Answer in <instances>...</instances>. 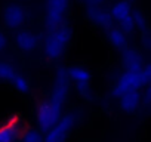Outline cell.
Listing matches in <instances>:
<instances>
[{
  "instance_id": "21",
  "label": "cell",
  "mask_w": 151,
  "mask_h": 142,
  "mask_svg": "<svg viewBox=\"0 0 151 142\" xmlns=\"http://www.w3.org/2000/svg\"><path fill=\"white\" fill-rule=\"evenodd\" d=\"M141 43H142V47H144V49H147L148 52H151V30H150V28L142 33Z\"/></svg>"
},
{
  "instance_id": "13",
  "label": "cell",
  "mask_w": 151,
  "mask_h": 142,
  "mask_svg": "<svg viewBox=\"0 0 151 142\" xmlns=\"http://www.w3.org/2000/svg\"><path fill=\"white\" fill-rule=\"evenodd\" d=\"M141 102H142V95L139 90H130V92H126L122 96H119L120 110L123 113H127V114L135 113L139 108Z\"/></svg>"
},
{
  "instance_id": "15",
  "label": "cell",
  "mask_w": 151,
  "mask_h": 142,
  "mask_svg": "<svg viewBox=\"0 0 151 142\" xmlns=\"http://www.w3.org/2000/svg\"><path fill=\"white\" fill-rule=\"evenodd\" d=\"M68 73V79L70 82H73L74 85H82V83H91L92 80V74L91 71L82 65H73L70 68H67Z\"/></svg>"
},
{
  "instance_id": "24",
  "label": "cell",
  "mask_w": 151,
  "mask_h": 142,
  "mask_svg": "<svg viewBox=\"0 0 151 142\" xmlns=\"http://www.w3.org/2000/svg\"><path fill=\"white\" fill-rule=\"evenodd\" d=\"M142 71H144V74H145L148 83H151V62L150 64H145L144 68H142Z\"/></svg>"
},
{
  "instance_id": "17",
  "label": "cell",
  "mask_w": 151,
  "mask_h": 142,
  "mask_svg": "<svg viewBox=\"0 0 151 142\" xmlns=\"http://www.w3.org/2000/svg\"><path fill=\"white\" fill-rule=\"evenodd\" d=\"M133 25H135V30L144 33L150 28V22H148V18L145 16V14L139 9H133Z\"/></svg>"
},
{
  "instance_id": "18",
  "label": "cell",
  "mask_w": 151,
  "mask_h": 142,
  "mask_svg": "<svg viewBox=\"0 0 151 142\" xmlns=\"http://www.w3.org/2000/svg\"><path fill=\"white\" fill-rule=\"evenodd\" d=\"M12 85H14V87L18 90V92H21V93H28L30 92V82H28V79L27 77H24L21 73H17V76L14 77V80L11 82Z\"/></svg>"
},
{
  "instance_id": "16",
  "label": "cell",
  "mask_w": 151,
  "mask_h": 142,
  "mask_svg": "<svg viewBox=\"0 0 151 142\" xmlns=\"http://www.w3.org/2000/svg\"><path fill=\"white\" fill-rule=\"evenodd\" d=\"M17 68L6 61H0V80L3 82H12L14 77L17 76Z\"/></svg>"
},
{
  "instance_id": "25",
  "label": "cell",
  "mask_w": 151,
  "mask_h": 142,
  "mask_svg": "<svg viewBox=\"0 0 151 142\" xmlns=\"http://www.w3.org/2000/svg\"><path fill=\"white\" fill-rule=\"evenodd\" d=\"M5 47H6V37L2 31H0V50H3Z\"/></svg>"
},
{
  "instance_id": "23",
  "label": "cell",
  "mask_w": 151,
  "mask_h": 142,
  "mask_svg": "<svg viewBox=\"0 0 151 142\" xmlns=\"http://www.w3.org/2000/svg\"><path fill=\"white\" fill-rule=\"evenodd\" d=\"M142 98H144L145 104H150V105H151V83L147 85V89H145V93H144Z\"/></svg>"
},
{
  "instance_id": "2",
  "label": "cell",
  "mask_w": 151,
  "mask_h": 142,
  "mask_svg": "<svg viewBox=\"0 0 151 142\" xmlns=\"http://www.w3.org/2000/svg\"><path fill=\"white\" fill-rule=\"evenodd\" d=\"M64 111V104L52 99V98H46L42 99L37 104L36 108V121H37V129L42 133H46L52 126H55L59 118L62 117Z\"/></svg>"
},
{
  "instance_id": "7",
  "label": "cell",
  "mask_w": 151,
  "mask_h": 142,
  "mask_svg": "<svg viewBox=\"0 0 151 142\" xmlns=\"http://www.w3.org/2000/svg\"><path fill=\"white\" fill-rule=\"evenodd\" d=\"M70 79H68V73H67V68L61 67L56 70L55 73V79H53V85H52V90L49 98L61 102L65 105L68 93H70Z\"/></svg>"
},
{
  "instance_id": "20",
  "label": "cell",
  "mask_w": 151,
  "mask_h": 142,
  "mask_svg": "<svg viewBox=\"0 0 151 142\" xmlns=\"http://www.w3.org/2000/svg\"><path fill=\"white\" fill-rule=\"evenodd\" d=\"M76 86V92L79 96L85 98V99H91L92 96V90H91V85L89 83H82V85H74Z\"/></svg>"
},
{
  "instance_id": "14",
  "label": "cell",
  "mask_w": 151,
  "mask_h": 142,
  "mask_svg": "<svg viewBox=\"0 0 151 142\" xmlns=\"http://www.w3.org/2000/svg\"><path fill=\"white\" fill-rule=\"evenodd\" d=\"M107 37L110 44L117 49V50H124L126 47H129V39H127V33H124L122 28L113 25L111 28L107 30Z\"/></svg>"
},
{
  "instance_id": "4",
  "label": "cell",
  "mask_w": 151,
  "mask_h": 142,
  "mask_svg": "<svg viewBox=\"0 0 151 142\" xmlns=\"http://www.w3.org/2000/svg\"><path fill=\"white\" fill-rule=\"evenodd\" d=\"M110 15L114 21V24H117L119 28H122L124 33L130 34L135 31V25H133V8L130 5V0H117L111 5V8L108 9Z\"/></svg>"
},
{
  "instance_id": "3",
  "label": "cell",
  "mask_w": 151,
  "mask_h": 142,
  "mask_svg": "<svg viewBox=\"0 0 151 142\" xmlns=\"http://www.w3.org/2000/svg\"><path fill=\"white\" fill-rule=\"evenodd\" d=\"M71 0H45V27L47 31L64 24Z\"/></svg>"
},
{
  "instance_id": "9",
  "label": "cell",
  "mask_w": 151,
  "mask_h": 142,
  "mask_svg": "<svg viewBox=\"0 0 151 142\" xmlns=\"http://www.w3.org/2000/svg\"><path fill=\"white\" fill-rule=\"evenodd\" d=\"M86 16L93 25H96L98 28H102L105 31L114 25L110 11L105 9L104 6H86Z\"/></svg>"
},
{
  "instance_id": "19",
  "label": "cell",
  "mask_w": 151,
  "mask_h": 142,
  "mask_svg": "<svg viewBox=\"0 0 151 142\" xmlns=\"http://www.w3.org/2000/svg\"><path fill=\"white\" fill-rule=\"evenodd\" d=\"M19 141L21 142H45V136H43V133L39 129H33L31 127Z\"/></svg>"
},
{
  "instance_id": "10",
  "label": "cell",
  "mask_w": 151,
  "mask_h": 142,
  "mask_svg": "<svg viewBox=\"0 0 151 142\" xmlns=\"http://www.w3.org/2000/svg\"><path fill=\"white\" fill-rule=\"evenodd\" d=\"M122 64H123L124 71H129V73H138L145 65L142 53L138 49L130 47V46L122 50Z\"/></svg>"
},
{
  "instance_id": "8",
  "label": "cell",
  "mask_w": 151,
  "mask_h": 142,
  "mask_svg": "<svg viewBox=\"0 0 151 142\" xmlns=\"http://www.w3.org/2000/svg\"><path fill=\"white\" fill-rule=\"evenodd\" d=\"M27 21V11L19 3H9L3 9V24L9 30H19Z\"/></svg>"
},
{
  "instance_id": "1",
  "label": "cell",
  "mask_w": 151,
  "mask_h": 142,
  "mask_svg": "<svg viewBox=\"0 0 151 142\" xmlns=\"http://www.w3.org/2000/svg\"><path fill=\"white\" fill-rule=\"evenodd\" d=\"M73 30L68 24H61L59 27L47 31L45 40H43V53L49 61H58L64 52L67 50L70 42H71Z\"/></svg>"
},
{
  "instance_id": "22",
  "label": "cell",
  "mask_w": 151,
  "mask_h": 142,
  "mask_svg": "<svg viewBox=\"0 0 151 142\" xmlns=\"http://www.w3.org/2000/svg\"><path fill=\"white\" fill-rule=\"evenodd\" d=\"M107 0H82V3H85L86 6H104V3Z\"/></svg>"
},
{
  "instance_id": "26",
  "label": "cell",
  "mask_w": 151,
  "mask_h": 142,
  "mask_svg": "<svg viewBox=\"0 0 151 142\" xmlns=\"http://www.w3.org/2000/svg\"><path fill=\"white\" fill-rule=\"evenodd\" d=\"M21 2H27V0H21Z\"/></svg>"
},
{
  "instance_id": "5",
  "label": "cell",
  "mask_w": 151,
  "mask_h": 142,
  "mask_svg": "<svg viewBox=\"0 0 151 142\" xmlns=\"http://www.w3.org/2000/svg\"><path fill=\"white\" fill-rule=\"evenodd\" d=\"M148 83L144 71H138V73H129V71H124V73L117 79V82L114 83L113 86V96L119 98L122 96L123 93L126 92H130V90H141L142 87H145Z\"/></svg>"
},
{
  "instance_id": "11",
  "label": "cell",
  "mask_w": 151,
  "mask_h": 142,
  "mask_svg": "<svg viewBox=\"0 0 151 142\" xmlns=\"http://www.w3.org/2000/svg\"><path fill=\"white\" fill-rule=\"evenodd\" d=\"M39 37L30 30H19L15 36V44L22 53H33L39 47Z\"/></svg>"
},
{
  "instance_id": "12",
  "label": "cell",
  "mask_w": 151,
  "mask_h": 142,
  "mask_svg": "<svg viewBox=\"0 0 151 142\" xmlns=\"http://www.w3.org/2000/svg\"><path fill=\"white\" fill-rule=\"evenodd\" d=\"M22 121L21 115L18 113L11 114L2 124H0V142H17L15 129Z\"/></svg>"
},
{
  "instance_id": "6",
  "label": "cell",
  "mask_w": 151,
  "mask_h": 142,
  "mask_svg": "<svg viewBox=\"0 0 151 142\" xmlns=\"http://www.w3.org/2000/svg\"><path fill=\"white\" fill-rule=\"evenodd\" d=\"M77 120L79 115L76 113L62 114L59 121L45 133V142H65V139L68 138V135L71 133L76 123H77Z\"/></svg>"
}]
</instances>
